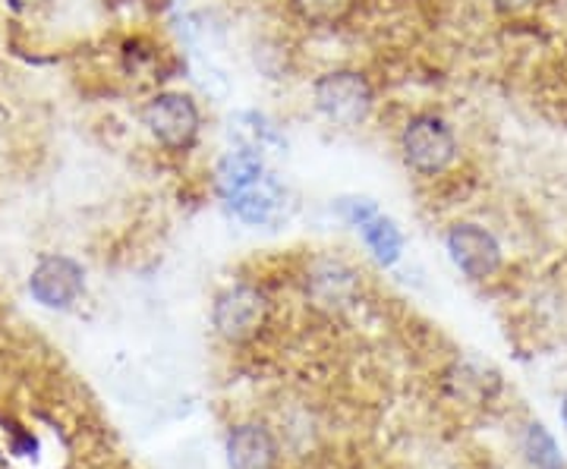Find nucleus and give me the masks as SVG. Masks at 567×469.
Returning a JSON list of instances; mask_svg holds the SVG:
<instances>
[{"label":"nucleus","instance_id":"obj_15","mask_svg":"<svg viewBox=\"0 0 567 469\" xmlns=\"http://www.w3.org/2000/svg\"><path fill=\"white\" fill-rule=\"evenodd\" d=\"M193 73H196V82H199V88H203L208 98H227L230 80H227V73H224L218 63L199 58L196 66H193Z\"/></svg>","mask_w":567,"mask_h":469},{"label":"nucleus","instance_id":"obj_5","mask_svg":"<svg viewBox=\"0 0 567 469\" xmlns=\"http://www.w3.org/2000/svg\"><path fill=\"white\" fill-rule=\"evenodd\" d=\"M82 290H85V274L66 256H44L32 268L29 293L44 309H70L82 296Z\"/></svg>","mask_w":567,"mask_h":469},{"label":"nucleus","instance_id":"obj_12","mask_svg":"<svg viewBox=\"0 0 567 469\" xmlns=\"http://www.w3.org/2000/svg\"><path fill=\"white\" fill-rule=\"evenodd\" d=\"M524 454L536 469H565V457L543 423H533L524 435Z\"/></svg>","mask_w":567,"mask_h":469},{"label":"nucleus","instance_id":"obj_11","mask_svg":"<svg viewBox=\"0 0 567 469\" xmlns=\"http://www.w3.org/2000/svg\"><path fill=\"white\" fill-rule=\"evenodd\" d=\"M360 233H363L365 246H369V252L375 256V262L379 265H394L398 259H401V252H404V233L398 230V225L385 218L382 211L375 215V218H369L363 227H360Z\"/></svg>","mask_w":567,"mask_h":469},{"label":"nucleus","instance_id":"obj_14","mask_svg":"<svg viewBox=\"0 0 567 469\" xmlns=\"http://www.w3.org/2000/svg\"><path fill=\"white\" fill-rule=\"evenodd\" d=\"M328 286V293H324L322 300L324 303H331V300H344L347 293H350V286H353V274L347 271L344 265H322L316 274H312V286Z\"/></svg>","mask_w":567,"mask_h":469},{"label":"nucleus","instance_id":"obj_13","mask_svg":"<svg viewBox=\"0 0 567 469\" xmlns=\"http://www.w3.org/2000/svg\"><path fill=\"white\" fill-rule=\"evenodd\" d=\"M293 10L309 25H334L353 10V0H293Z\"/></svg>","mask_w":567,"mask_h":469},{"label":"nucleus","instance_id":"obj_17","mask_svg":"<svg viewBox=\"0 0 567 469\" xmlns=\"http://www.w3.org/2000/svg\"><path fill=\"white\" fill-rule=\"evenodd\" d=\"M498 7H505V10H524L529 3H536V0H495Z\"/></svg>","mask_w":567,"mask_h":469},{"label":"nucleus","instance_id":"obj_8","mask_svg":"<svg viewBox=\"0 0 567 469\" xmlns=\"http://www.w3.org/2000/svg\"><path fill=\"white\" fill-rule=\"evenodd\" d=\"M224 454L230 469H275L278 463V445L271 431L256 423H246L230 431Z\"/></svg>","mask_w":567,"mask_h":469},{"label":"nucleus","instance_id":"obj_10","mask_svg":"<svg viewBox=\"0 0 567 469\" xmlns=\"http://www.w3.org/2000/svg\"><path fill=\"white\" fill-rule=\"evenodd\" d=\"M265 174L268 170H265L262 155H256L249 148H230L218 161V167H215V184H218V192H221L224 199H230V196H237V192L259 184Z\"/></svg>","mask_w":567,"mask_h":469},{"label":"nucleus","instance_id":"obj_1","mask_svg":"<svg viewBox=\"0 0 567 469\" xmlns=\"http://www.w3.org/2000/svg\"><path fill=\"white\" fill-rule=\"evenodd\" d=\"M312 102L334 126H360L372 114V85L360 70H331L312 82Z\"/></svg>","mask_w":567,"mask_h":469},{"label":"nucleus","instance_id":"obj_16","mask_svg":"<svg viewBox=\"0 0 567 469\" xmlns=\"http://www.w3.org/2000/svg\"><path fill=\"white\" fill-rule=\"evenodd\" d=\"M338 215L344 218L347 225H353L357 230H360L369 218H375V215H379V205L372 202V199L350 196V199H338Z\"/></svg>","mask_w":567,"mask_h":469},{"label":"nucleus","instance_id":"obj_3","mask_svg":"<svg viewBox=\"0 0 567 469\" xmlns=\"http://www.w3.org/2000/svg\"><path fill=\"white\" fill-rule=\"evenodd\" d=\"M142 121L148 133L171 152H186L199 139L203 129V114L199 104L183 92H158L152 102L145 104Z\"/></svg>","mask_w":567,"mask_h":469},{"label":"nucleus","instance_id":"obj_7","mask_svg":"<svg viewBox=\"0 0 567 469\" xmlns=\"http://www.w3.org/2000/svg\"><path fill=\"white\" fill-rule=\"evenodd\" d=\"M230 211L249 227H271L281 221L284 205H287V189L275 177V174H265L262 180L256 186H249L244 192L230 196L227 199Z\"/></svg>","mask_w":567,"mask_h":469},{"label":"nucleus","instance_id":"obj_2","mask_svg":"<svg viewBox=\"0 0 567 469\" xmlns=\"http://www.w3.org/2000/svg\"><path fill=\"white\" fill-rule=\"evenodd\" d=\"M401 152H404L406 167L416 174H442L447 164L457 155V139L454 129L435 114H416L410 117L401 133Z\"/></svg>","mask_w":567,"mask_h":469},{"label":"nucleus","instance_id":"obj_18","mask_svg":"<svg viewBox=\"0 0 567 469\" xmlns=\"http://www.w3.org/2000/svg\"><path fill=\"white\" fill-rule=\"evenodd\" d=\"M561 419H565V426H567V394H565V400H561Z\"/></svg>","mask_w":567,"mask_h":469},{"label":"nucleus","instance_id":"obj_4","mask_svg":"<svg viewBox=\"0 0 567 469\" xmlns=\"http://www.w3.org/2000/svg\"><path fill=\"white\" fill-rule=\"evenodd\" d=\"M265 319H268V303L262 293L249 284L227 286L212 306V322L230 344H244L249 337H256Z\"/></svg>","mask_w":567,"mask_h":469},{"label":"nucleus","instance_id":"obj_6","mask_svg":"<svg viewBox=\"0 0 567 469\" xmlns=\"http://www.w3.org/2000/svg\"><path fill=\"white\" fill-rule=\"evenodd\" d=\"M451 262L464 271L466 278L483 281L488 274H495L502 265V246L480 225H454L445 237Z\"/></svg>","mask_w":567,"mask_h":469},{"label":"nucleus","instance_id":"obj_9","mask_svg":"<svg viewBox=\"0 0 567 469\" xmlns=\"http://www.w3.org/2000/svg\"><path fill=\"white\" fill-rule=\"evenodd\" d=\"M227 139L234 143V148H249L256 155H268V152H284L281 129L271 117H265L262 111H234L227 117Z\"/></svg>","mask_w":567,"mask_h":469}]
</instances>
